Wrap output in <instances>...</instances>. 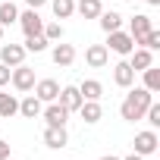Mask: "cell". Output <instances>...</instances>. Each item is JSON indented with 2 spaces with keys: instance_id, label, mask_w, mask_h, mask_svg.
Segmentation results:
<instances>
[{
  "instance_id": "obj_31",
  "label": "cell",
  "mask_w": 160,
  "mask_h": 160,
  "mask_svg": "<svg viewBox=\"0 0 160 160\" xmlns=\"http://www.w3.org/2000/svg\"><path fill=\"white\" fill-rule=\"evenodd\" d=\"M25 3H28V10H38V7H44V3H47V0H25Z\"/></svg>"
},
{
  "instance_id": "obj_11",
  "label": "cell",
  "mask_w": 160,
  "mask_h": 160,
  "mask_svg": "<svg viewBox=\"0 0 160 160\" xmlns=\"http://www.w3.org/2000/svg\"><path fill=\"white\" fill-rule=\"evenodd\" d=\"M113 82H116L119 88H129V85L135 82V69L129 66V60H119V63L113 66Z\"/></svg>"
},
{
  "instance_id": "obj_28",
  "label": "cell",
  "mask_w": 160,
  "mask_h": 160,
  "mask_svg": "<svg viewBox=\"0 0 160 160\" xmlns=\"http://www.w3.org/2000/svg\"><path fill=\"white\" fill-rule=\"evenodd\" d=\"M144 116H148V122H151V126H160V104H154V101H151V107L144 110Z\"/></svg>"
},
{
  "instance_id": "obj_10",
  "label": "cell",
  "mask_w": 160,
  "mask_h": 160,
  "mask_svg": "<svg viewBox=\"0 0 160 160\" xmlns=\"http://www.w3.org/2000/svg\"><path fill=\"white\" fill-rule=\"evenodd\" d=\"M22 60H25V47H22V44H0V63L19 66Z\"/></svg>"
},
{
  "instance_id": "obj_6",
  "label": "cell",
  "mask_w": 160,
  "mask_h": 160,
  "mask_svg": "<svg viewBox=\"0 0 160 160\" xmlns=\"http://www.w3.org/2000/svg\"><path fill=\"white\" fill-rule=\"evenodd\" d=\"M57 101H60V107H66L69 113H75L78 107H82V94H78V85H66V88H60Z\"/></svg>"
},
{
  "instance_id": "obj_29",
  "label": "cell",
  "mask_w": 160,
  "mask_h": 160,
  "mask_svg": "<svg viewBox=\"0 0 160 160\" xmlns=\"http://www.w3.org/2000/svg\"><path fill=\"white\" fill-rule=\"evenodd\" d=\"M10 72H13V69H10L7 63H0V85H7V82H10Z\"/></svg>"
},
{
  "instance_id": "obj_2",
  "label": "cell",
  "mask_w": 160,
  "mask_h": 160,
  "mask_svg": "<svg viewBox=\"0 0 160 160\" xmlns=\"http://www.w3.org/2000/svg\"><path fill=\"white\" fill-rule=\"evenodd\" d=\"M10 82H13L16 91H32V88H35V69L25 66V63H19V66L10 72Z\"/></svg>"
},
{
  "instance_id": "obj_4",
  "label": "cell",
  "mask_w": 160,
  "mask_h": 160,
  "mask_svg": "<svg viewBox=\"0 0 160 160\" xmlns=\"http://www.w3.org/2000/svg\"><path fill=\"white\" fill-rule=\"evenodd\" d=\"M151 28H154V25H151V16H144V13H135V16L129 19V35H132L135 44H141V38H144Z\"/></svg>"
},
{
  "instance_id": "obj_17",
  "label": "cell",
  "mask_w": 160,
  "mask_h": 160,
  "mask_svg": "<svg viewBox=\"0 0 160 160\" xmlns=\"http://www.w3.org/2000/svg\"><path fill=\"white\" fill-rule=\"evenodd\" d=\"M151 63H154V57H151V50H148V47H141V50H132V60H129V66H132L135 72H144Z\"/></svg>"
},
{
  "instance_id": "obj_23",
  "label": "cell",
  "mask_w": 160,
  "mask_h": 160,
  "mask_svg": "<svg viewBox=\"0 0 160 160\" xmlns=\"http://www.w3.org/2000/svg\"><path fill=\"white\" fill-rule=\"evenodd\" d=\"M50 7H53V16L57 19H69L75 13V0H50Z\"/></svg>"
},
{
  "instance_id": "obj_14",
  "label": "cell",
  "mask_w": 160,
  "mask_h": 160,
  "mask_svg": "<svg viewBox=\"0 0 160 160\" xmlns=\"http://www.w3.org/2000/svg\"><path fill=\"white\" fill-rule=\"evenodd\" d=\"M78 94H82V101H101L104 85L98 82V78H85V82L78 85Z\"/></svg>"
},
{
  "instance_id": "obj_27",
  "label": "cell",
  "mask_w": 160,
  "mask_h": 160,
  "mask_svg": "<svg viewBox=\"0 0 160 160\" xmlns=\"http://www.w3.org/2000/svg\"><path fill=\"white\" fill-rule=\"evenodd\" d=\"M141 44H144L148 50H157V47H160V32H157V28H151V32L141 38Z\"/></svg>"
},
{
  "instance_id": "obj_15",
  "label": "cell",
  "mask_w": 160,
  "mask_h": 160,
  "mask_svg": "<svg viewBox=\"0 0 160 160\" xmlns=\"http://www.w3.org/2000/svg\"><path fill=\"white\" fill-rule=\"evenodd\" d=\"M50 57H53L57 66H72V63H75V47H72V44H57Z\"/></svg>"
},
{
  "instance_id": "obj_33",
  "label": "cell",
  "mask_w": 160,
  "mask_h": 160,
  "mask_svg": "<svg viewBox=\"0 0 160 160\" xmlns=\"http://www.w3.org/2000/svg\"><path fill=\"white\" fill-rule=\"evenodd\" d=\"M101 160H119V157H113V154H107V157H101Z\"/></svg>"
},
{
  "instance_id": "obj_20",
  "label": "cell",
  "mask_w": 160,
  "mask_h": 160,
  "mask_svg": "<svg viewBox=\"0 0 160 160\" xmlns=\"http://www.w3.org/2000/svg\"><path fill=\"white\" fill-rule=\"evenodd\" d=\"M19 19V10L13 0H0V25H13Z\"/></svg>"
},
{
  "instance_id": "obj_9",
  "label": "cell",
  "mask_w": 160,
  "mask_h": 160,
  "mask_svg": "<svg viewBox=\"0 0 160 160\" xmlns=\"http://www.w3.org/2000/svg\"><path fill=\"white\" fill-rule=\"evenodd\" d=\"M16 22L22 25V32H25V35H41V28H44V22H41L38 10H25V13H19V19H16Z\"/></svg>"
},
{
  "instance_id": "obj_5",
  "label": "cell",
  "mask_w": 160,
  "mask_h": 160,
  "mask_svg": "<svg viewBox=\"0 0 160 160\" xmlns=\"http://www.w3.org/2000/svg\"><path fill=\"white\" fill-rule=\"evenodd\" d=\"M157 144H160V141H157V132H154V129H144V132L135 135V154H141V157L154 154Z\"/></svg>"
},
{
  "instance_id": "obj_32",
  "label": "cell",
  "mask_w": 160,
  "mask_h": 160,
  "mask_svg": "<svg viewBox=\"0 0 160 160\" xmlns=\"http://www.w3.org/2000/svg\"><path fill=\"white\" fill-rule=\"evenodd\" d=\"M126 160H144V157H141V154H129Z\"/></svg>"
},
{
  "instance_id": "obj_25",
  "label": "cell",
  "mask_w": 160,
  "mask_h": 160,
  "mask_svg": "<svg viewBox=\"0 0 160 160\" xmlns=\"http://www.w3.org/2000/svg\"><path fill=\"white\" fill-rule=\"evenodd\" d=\"M47 44H50V41H47L44 35H25V44H22V47L32 50V53H41V50H47Z\"/></svg>"
},
{
  "instance_id": "obj_16",
  "label": "cell",
  "mask_w": 160,
  "mask_h": 160,
  "mask_svg": "<svg viewBox=\"0 0 160 160\" xmlns=\"http://www.w3.org/2000/svg\"><path fill=\"white\" fill-rule=\"evenodd\" d=\"M75 10H78L82 19H98V16L104 13V10H101V0H78Z\"/></svg>"
},
{
  "instance_id": "obj_36",
  "label": "cell",
  "mask_w": 160,
  "mask_h": 160,
  "mask_svg": "<svg viewBox=\"0 0 160 160\" xmlns=\"http://www.w3.org/2000/svg\"><path fill=\"white\" fill-rule=\"evenodd\" d=\"M3 160H13V157H3Z\"/></svg>"
},
{
  "instance_id": "obj_30",
  "label": "cell",
  "mask_w": 160,
  "mask_h": 160,
  "mask_svg": "<svg viewBox=\"0 0 160 160\" xmlns=\"http://www.w3.org/2000/svg\"><path fill=\"white\" fill-rule=\"evenodd\" d=\"M3 157H10V141L0 138V160H3Z\"/></svg>"
},
{
  "instance_id": "obj_13",
  "label": "cell",
  "mask_w": 160,
  "mask_h": 160,
  "mask_svg": "<svg viewBox=\"0 0 160 160\" xmlns=\"http://www.w3.org/2000/svg\"><path fill=\"white\" fill-rule=\"evenodd\" d=\"M44 119H47V126H66L69 110H66V107H60L57 101H50V107L44 110Z\"/></svg>"
},
{
  "instance_id": "obj_22",
  "label": "cell",
  "mask_w": 160,
  "mask_h": 160,
  "mask_svg": "<svg viewBox=\"0 0 160 160\" xmlns=\"http://www.w3.org/2000/svg\"><path fill=\"white\" fill-rule=\"evenodd\" d=\"M98 19H101V28H104V32H116V28L122 25V16H119L116 10H107V13H101Z\"/></svg>"
},
{
  "instance_id": "obj_19",
  "label": "cell",
  "mask_w": 160,
  "mask_h": 160,
  "mask_svg": "<svg viewBox=\"0 0 160 160\" xmlns=\"http://www.w3.org/2000/svg\"><path fill=\"white\" fill-rule=\"evenodd\" d=\"M16 113H19V101H16L13 94H7V91H0V116L10 119V116H16Z\"/></svg>"
},
{
  "instance_id": "obj_3",
  "label": "cell",
  "mask_w": 160,
  "mask_h": 160,
  "mask_svg": "<svg viewBox=\"0 0 160 160\" xmlns=\"http://www.w3.org/2000/svg\"><path fill=\"white\" fill-rule=\"evenodd\" d=\"M107 35H110V41H107V44H110V50H113V53L129 57V53L135 50V41H132V35H129V32H119V28H116V32H107Z\"/></svg>"
},
{
  "instance_id": "obj_7",
  "label": "cell",
  "mask_w": 160,
  "mask_h": 160,
  "mask_svg": "<svg viewBox=\"0 0 160 160\" xmlns=\"http://www.w3.org/2000/svg\"><path fill=\"white\" fill-rule=\"evenodd\" d=\"M107 60H110L107 44H91V47L85 50V63H88L91 69H104V66H107Z\"/></svg>"
},
{
  "instance_id": "obj_1",
  "label": "cell",
  "mask_w": 160,
  "mask_h": 160,
  "mask_svg": "<svg viewBox=\"0 0 160 160\" xmlns=\"http://www.w3.org/2000/svg\"><path fill=\"white\" fill-rule=\"evenodd\" d=\"M151 101H154V94H151L144 85H141V88H132V91L126 94L122 107H119L122 119H126V122H135V119H141V116H144V110L151 107Z\"/></svg>"
},
{
  "instance_id": "obj_35",
  "label": "cell",
  "mask_w": 160,
  "mask_h": 160,
  "mask_svg": "<svg viewBox=\"0 0 160 160\" xmlns=\"http://www.w3.org/2000/svg\"><path fill=\"white\" fill-rule=\"evenodd\" d=\"M0 38H3V25H0Z\"/></svg>"
},
{
  "instance_id": "obj_34",
  "label": "cell",
  "mask_w": 160,
  "mask_h": 160,
  "mask_svg": "<svg viewBox=\"0 0 160 160\" xmlns=\"http://www.w3.org/2000/svg\"><path fill=\"white\" fill-rule=\"evenodd\" d=\"M148 3H151V7H160V0H148Z\"/></svg>"
},
{
  "instance_id": "obj_21",
  "label": "cell",
  "mask_w": 160,
  "mask_h": 160,
  "mask_svg": "<svg viewBox=\"0 0 160 160\" xmlns=\"http://www.w3.org/2000/svg\"><path fill=\"white\" fill-rule=\"evenodd\" d=\"M19 113H22L25 119H35V116L41 113V101H38L35 94H28L25 101H19Z\"/></svg>"
},
{
  "instance_id": "obj_8",
  "label": "cell",
  "mask_w": 160,
  "mask_h": 160,
  "mask_svg": "<svg viewBox=\"0 0 160 160\" xmlns=\"http://www.w3.org/2000/svg\"><path fill=\"white\" fill-rule=\"evenodd\" d=\"M57 94H60V85L53 82V78H41V82H35V98H38L41 104L57 101Z\"/></svg>"
},
{
  "instance_id": "obj_24",
  "label": "cell",
  "mask_w": 160,
  "mask_h": 160,
  "mask_svg": "<svg viewBox=\"0 0 160 160\" xmlns=\"http://www.w3.org/2000/svg\"><path fill=\"white\" fill-rule=\"evenodd\" d=\"M144 88H148L151 94H157V91H160V69H157L154 63L144 69Z\"/></svg>"
},
{
  "instance_id": "obj_26",
  "label": "cell",
  "mask_w": 160,
  "mask_h": 160,
  "mask_svg": "<svg viewBox=\"0 0 160 160\" xmlns=\"http://www.w3.org/2000/svg\"><path fill=\"white\" fill-rule=\"evenodd\" d=\"M41 35H44L47 41H60V38H63V25H60V22H50V25L41 28Z\"/></svg>"
},
{
  "instance_id": "obj_12",
  "label": "cell",
  "mask_w": 160,
  "mask_h": 160,
  "mask_svg": "<svg viewBox=\"0 0 160 160\" xmlns=\"http://www.w3.org/2000/svg\"><path fill=\"white\" fill-rule=\"evenodd\" d=\"M69 135H66V126H47L44 129V144L47 148H66Z\"/></svg>"
},
{
  "instance_id": "obj_18",
  "label": "cell",
  "mask_w": 160,
  "mask_h": 160,
  "mask_svg": "<svg viewBox=\"0 0 160 160\" xmlns=\"http://www.w3.org/2000/svg\"><path fill=\"white\" fill-rule=\"evenodd\" d=\"M78 113H82V119H85V122H98V119L104 116V110H101V104H98V101H82Z\"/></svg>"
}]
</instances>
